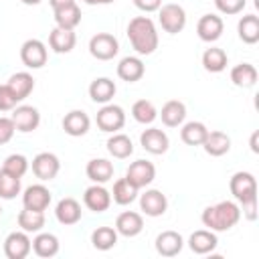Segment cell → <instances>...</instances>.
<instances>
[{
    "mask_svg": "<svg viewBox=\"0 0 259 259\" xmlns=\"http://www.w3.org/2000/svg\"><path fill=\"white\" fill-rule=\"evenodd\" d=\"M127 38L138 55H152L158 49V30L150 16H136L127 24Z\"/></svg>",
    "mask_w": 259,
    "mask_h": 259,
    "instance_id": "cell-1",
    "label": "cell"
},
{
    "mask_svg": "<svg viewBox=\"0 0 259 259\" xmlns=\"http://www.w3.org/2000/svg\"><path fill=\"white\" fill-rule=\"evenodd\" d=\"M200 221L206 229L214 233H223L233 229L241 221V206L233 200H221L217 204H210L202 210Z\"/></svg>",
    "mask_w": 259,
    "mask_h": 259,
    "instance_id": "cell-2",
    "label": "cell"
},
{
    "mask_svg": "<svg viewBox=\"0 0 259 259\" xmlns=\"http://www.w3.org/2000/svg\"><path fill=\"white\" fill-rule=\"evenodd\" d=\"M158 20H160V26L168 34H178L186 26V12L180 4H174V2L162 4L158 8Z\"/></svg>",
    "mask_w": 259,
    "mask_h": 259,
    "instance_id": "cell-3",
    "label": "cell"
},
{
    "mask_svg": "<svg viewBox=\"0 0 259 259\" xmlns=\"http://www.w3.org/2000/svg\"><path fill=\"white\" fill-rule=\"evenodd\" d=\"M95 121L101 132L115 134L125 125V111H123V107H119L115 103H103V107L95 115Z\"/></svg>",
    "mask_w": 259,
    "mask_h": 259,
    "instance_id": "cell-4",
    "label": "cell"
},
{
    "mask_svg": "<svg viewBox=\"0 0 259 259\" xmlns=\"http://www.w3.org/2000/svg\"><path fill=\"white\" fill-rule=\"evenodd\" d=\"M89 53L97 61H111L119 53V42L109 32H97L89 38Z\"/></svg>",
    "mask_w": 259,
    "mask_h": 259,
    "instance_id": "cell-5",
    "label": "cell"
},
{
    "mask_svg": "<svg viewBox=\"0 0 259 259\" xmlns=\"http://www.w3.org/2000/svg\"><path fill=\"white\" fill-rule=\"evenodd\" d=\"M229 188H231V194L235 196V200H239V202L257 198V182L251 172H243V170L235 172L229 180Z\"/></svg>",
    "mask_w": 259,
    "mask_h": 259,
    "instance_id": "cell-6",
    "label": "cell"
},
{
    "mask_svg": "<svg viewBox=\"0 0 259 259\" xmlns=\"http://www.w3.org/2000/svg\"><path fill=\"white\" fill-rule=\"evenodd\" d=\"M47 59H49V51H47V45L38 38H28L22 42L20 47V61L24 63V67L28 69H40L47 65Z\"/></svg>",
    "mask_w": 259,
    "mask_h": 259,
    "instance_id": "cell-7",
    "label": "cell"
},
{
    "mask_svg": "<svg viewBox=\"0 0 259 259\" xmlns=\"http://www.w3.org/2000/svg\"><path fill=\"white\" fill-rule=\"evenodd\" d=\"M30 166H32V174L38 180H42V182H49V180L57 178V174L61 170V162H59V158L53 152H40V154H36L32 158Z\"/></svg>",
    "mask_w": 259,
    "mask_h": 259,
    "instance_id": "cell-8",
    "label": "cell"
},
{
    "mask_svg": "<svg viewBox=\"0 0 259 259\" xmlns=\"http://www.w3.org/2000/svg\"><path fill=\"white\" fill-rule=\"evenodd\" d=\"M32 251V241L26 231H12L4 239V255L8 259H24Z\"/></svg>",
    "mask_w": 259,
    "mask_h": 259,
    "instance_id": "cell-9",
    "label": "cell"
},
{
    "mask_svg": "<svg viewBox=\"0 0 259 259\" xmlns=\"http://www.w3.org/2000/svg\"><path fill=\"white\" fill-rule=\"evenodd\" d=\"M125 178L140 190V188H146L148 184L154 182L156 178V166L148 160H136L130 164V168L125 170Z\"/></svg>",
    "mask_w": 259,
    "mask_h": 259,
    "instance_id": "cell-10",
    "label": "cell"
},
{
    "mask_svg": "<svg viewBox=\"0 0 259 259\" xmlns=\"http://www.w3.org/2000/svg\"><path fill=\"white\" fill-rule=\"evenodd\" d=\"M10 117L14 121L16 132H22V134L34 132L38 127V123H40V113L32 105H16L12 109V115Z\"/></svg>",
    "mask_w": 259,
    "mask_h": 259,
    "instance_id": "cell-11",
    "label": "cell"
},
{
    "mask_svg": "<svg viewBox=\"0 0 259 259\" xmlns=\"http://www.w3.org/2000/svg\"><path fill=\"white\" fill-rule=\"evenodd\" d=\"M51 200H53L51 190L45 184H32V186H28L22 192V206L28 208V210H40V212H45L49 208Z\"/></svg>",
    "mask_w": 259,
    "mask_h": 259,
    "instance_id": "cell-12",
    "label": "cell"
},
{
    "mask_svg": "<svg viewBox=\"0 0 259 259\" xmlns=\"http://www.w3.org/2000/svg\"><path fill=\"white\" fill-rule=\"evenodd\" d=\"M140 144H142V148L146 152H150L154 156L166 154L168 148H170V140H168L166 132L160 130V127H148V130H144L142 136H140Z\"/></svg>",
    "mask_w": 259,
    "mask_h": 259,
    "instance_id": "cell-13",
    "label": "cell"
},
{
    "mask_svg": "<svg viewBox=\"0 0 259 259\" xmlns=\"http://www.w3.org/2000/svg\"><path fill=\"white\" fill-rule=\"evenodd\" d=\"M168 208V198L162 190L150 188L144 194H140V210L146 217H162Z\"/></svg>",
    "mask_w": 259,
    "mask_h": 259,
    "instance_id": "cell-14",
    "label": "cell"
},
{
    "mask_svg": "<svg viewBox=\"0 0 259 259\" xmlns=\"http://www.w3.org/2000/svg\"><path fill=\"white\" fill-rule=\"evenodd\" d=\"M223 30H225V22L221 16L217 14H204L198 18L196 22V34L200 40L204 42H214L223 36Z\"/></svg>",
    "mask_w": 259,
    "mask_h": 259,
    "instance_id": "cell-15",
    "label": "cell"
},
{
    "mask_svg": "<svg viewBox=\"0 0 259 259\" xmlns=\"http://www.w3.org/2000/svg\"><path fill=\"white\" fill-rule=\"evenodd\" d=\"M83 202L93 212H105L111 206V192L103 184H95L93 182L89 188H85Z\"/></svg>",
    "mask_w": 259,
    "mask_h": 259,
    "instance_id": "cell-16",
    "label": "cell"
},
{
    "mask_svg": "<svg viewBox=\"0 0 259 259\" xmlns=\"http://www.w3.org/2000/svg\"><path fill=\"white\" fill-rule=\"evenodd\" d=\"M89 127H91V119L83 109H73V111L65 113V117H63V130H65V134H69L73 138L85 136L89 132Z\"/></svg>",
    "mask_w": 259,
    "mask_h": 259,
    "instance_id": "cell-17",
    "label": "cell"
},
{
    "mask_svg": "<svg viewBox=\"0 0 259 259\" xmlns=\"http://www.w3.org/2000/svg\"><path fill=\"white\" fill-rule=\"evenodd\" d=\"M154 245H156L158 255H162V257H176L182 251V247H184V239L176 231H162L156 237Z\"/></svg>",
    "mask_w": 259,
    "mask_h": 259,
    "instance_id": "cell-18",
    "label": "cell"
},
{
    "mask_svg": "<svg viewBox=\"0 0 259 259\" xmlns=\"http://www.w3.org/2000/svg\"><path fill=\"white\" fill-rule=\"evenodd\" d=\"M142 229H144V219L136 210H123L115 219V231L121 237H136L142 233Z\"/></svg>",
    "mask_w": 259,
    "mask_h": 259,
    "instance_id": "cell-19",
    "label": "cell"
},
{
    "mask_svg": "<svg viewBox=\"0 0 259 259\" xmlns=\"http://www.w3.org/2000/svg\"><path fill=\"white\" fill-rule=\"evenodd\" d=\"M217 245H219V239H217L214 231H210V229H198V231H194V233L190 235V239H188V247H190V251L196 253V255L212 253V251L217 249Z\"/></svg>",
    "mask_w": 259,
    "mask_h": 259,
    "instance_id": "cell-20",
    "label": "cell"
},
{
    "mask_svg": "<svg viewBox=\"0 0 259 259\" xmlns=\"http://www.w3.org/2000/svg\"><path fill=\"white\" fill-rule=\"evenodd\" d=\"M77 45V36H75V30H67V28H61V26H55L49 34V47L59 53V55H65V53H71Z\"/></svg>",
    "mask_w": 259,
    "mask_h": 259,
    "instance_id": "cell-21",
    "label": "cell"
},
{
    "mask_svg": "<svg viewBox=\"0 0 259 259\" xmlns=\"http://www.w3.org/2000/svg\"><path fill=\"white\" fill-rule=\"evenodd\" d=\"M81 212H83L81 204L75 198H71V196L61 198L57 202V206H55V217H57V221L61 225H75V223H79L81 221Z\"/></svg>",
    "mask_w": 259,
    "mask_h": 259,
    "instance_id": "cell-22",
    "label": "cell"
},
{
    "mask_svg": "<svg viewBox=\"0 0 259 259\" xmlns=\"http://www.w3.org/2000/svg\"><path fill=\"white\" fill-rule=\"evenodd\" d=\"M85 174L95 184H105L113 178V164L107 158H93L87 162Z\"/></svg>",
    "mask_w": 259,
    "mask_h": 259,
    "instance_id": "cell-23",
    "label": "cell"
},
{
    "mask_svg": "<svg viewBox=\"0 0 259 259\" xmlns=\"http://www.w3.org/2000/svg\"><path fill=\"white\" fill-rule=\"evenodd\" d=\"M144 73H146V67L140 57H123L117 65V77L127 83L140 81L144 77Z\"/></svg>",
    "mask_w": 259,
    "mask_h": 259,
    "instance_id": "cell-24",
    "label": "cell"
},
{
    "mask_svg": "<svg viewBox=\"0 0 259 259\" xmlns=\"http://www.w3.org/2000/svg\"><path fill=\"white\" fill-rule=\"evenodd\" d=\"M158 115L162 117V123L166 127H178L186 119V105L178 99H170L162 105V111Z\"/></svg>",
    "mask_w": 259,
    "mask_h": 259,
    "instance_id": "cell-25",
    "label": "cell"
},
{
    "mask_svg": "<svg viewBox=\"0 0 259 259\" xmlns=\"http://www.w3.org/2000/svg\"><path fill=\"white\" fill-rule=\"evenodd\" d=\"M202 148H204V152L208 156H214V158L225 156L231 150V138L225 132H219V130L210 132L208 130V134H206V138L202 142Z\"/></svg>",
    "mask_w": 259,
    "mask_h": 259,
    "instance_id": "cell-26",
    "label": "cell"
},
{
    "mask_svg": "<svg viewBox=\"0 0 259 259\" xmlns=\"http://www.w3.org/2000/svg\"><path fill=\"white\" fill-rule=\"evenodd\" d=\"M115 91H117V87L109 77H97L89 85V97L95 103H109L113 99Z\"/></svg>",
    "mask_w": 259,
    "mask_h": 259,
    "instance_id": "cell-27",
    "label": "cell"
},
{
    "mask_svg": "<svg viewBox=\"0 0 259 259\" xmlns=\"http://www.w3.org/2000/svg\"><path fill=\"white\" fill-rule=\"evenodd\" d=\"M59 247H61V243H59L57 235H53V233H40L38 231L36 237L32 239V251H34V255H38L42 259L55 257L59 253Z\"/></svg>",
    "mask_w": 259,
    "mask_h": 259,
    "instance_id": "cell-28",
    "label": "cell"
},
{
    "mask_svg": "<svg viewBox=\"0 0 259 259\" xmlns=\"http://www.w3.org/2000/svg\"><path fill=\"white\" fill-rule=\"evenodd\" d=\"M6 85H8V87L12 89V93L18 97V101H24V99L32 93V89H34V79H32L30 73L18 71V73H14V75L8 79Z\"/></svg>",
    "mask_w": 259,
    "mask_h": 259,
    "instance_id": "cell-29",
    "label": "cell"
},
{
    "mask_svg": "<svg viewBox=\"0 0 259 259\" xmlns=\"http://www.w3.org/2000/svg\"><path fill=\"white\" fill-rule=\"evenodd\" d=\"M138 192H140V190L123 176V178L115 180L113 190H111V200H113L115 204H119V206H125V204H132V202L138 198Z\"/></svg>",
    "mask_w": 259,
    "mask_h": 259,
    "instance_id": "cell-30",
    "label": "cell"
},
{
    "mask_svg": "<svg viewBox=\"0 0 259 259\" xmlns=\"http://www.w3.org/2000/svg\"><path fill=\"white\" fill-rule=\"evenodd\" d=\"M53 12H55V22L61 28L75 30L79 26V22H81V8L77 6V2L69 4V6H63V8H57Z\"/></svg>",
    "mask_w": 259,
    "mask_h": 259,
    "instance_id": "cell-31",
    "label": "cell"
},
{
    "mask_svg": "<svg viewBox=\"0 0 259 259\" xmlns=\"http://www.w3.org/2000/svg\"><path fill=\"white\" fill-rule=\"evenodd\" d=\"M237 32L245 45H255L259 40V16H255V14L241 16V20L237 24Z\"/></svg>",
    "mask_w": 259,
    "mask_h": 259,
    "instance_id": "cell-32",
    "label": "cell"
},
{
    "mask_svg": "<svg viewBox=\"0 0 259 259\" xmlns=\"http://www.w3.org/2000/svg\"><path fill=\"white\" fill-rule=\"evenodd\" d=\"M231 81L237 87H253L257 83V69L251 63H239L231 69Z\"/></svg>",
    "mask_w": 259,
    "mask_h": 259,
    "instance_id": "cell-33",
    "label": "cell"
},
{
    "mask_svg": "<svg viewBox=\"0 0 259 259\" xmlns=\"http://www.w3.org/2000/svg\"><path fill=\"white\" fill-rule=\"evenodd\" d=\"M229 65V57L223 49L219 47H210L202 53V67L208 71V73H221L225 71Z\"/></svg>",
    "mask_w": 259,
    "mask_h": 259,
    "instance_id": "cell-34",
    "label": "cell"
},
{
    "mask_svg": "<svg viewBox=\"0 0 259 259\" xmlns=\"http://www.w3.org/2000/svg\"><path fill=\"white\" fill-rule=\"evenodd\" d=\"M206 134H208V127L202 121H188L180 130V140L186 146H202Z\"/></svg>",
    "mask_w": 259,
    "mask_h": 259,
    "instance_id": "cell-35",
    "label": "cell"
},
{
    "mask_svg": "<svg viewBox=\"0 0 259 259\" xmlns=\"http://www.w3.org/2000/svg\"><path fill=\"white\" fill-rule=\"evenodd\" d=\"M107 152H109L113 158H117V160H125V158H130V156L134 154V144H132L130 136L115 132V134L107 140Z\"/></svg>",
    "mask_w": 259,
    "mask_h": 259,
    "instance_id": "cell-36",
    "label": "cell"
},
{
    "mask_svg": "<svg viewBox=\"0 0 259 259\" xmlns=\"http://www.w3.org/2000/svg\"><path fill=\"white\" fill-rule=\"evenodd\" d=\"M117 243V231L115 227H97L91 233V245L97 251H109Z\"/></svg>",
    "mask_w": 259,
    "mask_h": 259,
    "instance_id": "cell-37",
    "label": "cell"
},
{
    "mask_svg": "<svg viewBox=\"0 0 259 259\" xmlns=\"http://www.w3.org/2000/svg\"><path fill=\"white\" fill-rule=\"evenodd\" d=\"M18 227L26 233H38L42 231L45 227V212L40 210H28V208H22L18 212Z\"/></svg>",
    "mask_w": 259,
    "mask_h": 259,
    "instance_id": "cell-38",
    "label": "cell"
},
{
    "mask_svg": "<svg viewBox=\"0 0 259 259\" xmlns=\"http://www.w3.org/2000/svg\"><path fill=\"white\" fill-rule=\"evenodd\" d=\"M132 115L138 123L142 125H150L156 117H158V109L156 105L150 101V99H138L134 105H132Z\"/></svg>",
    "mask_w": 259,
    "mask_h": 259,
    "instance_id": "cell-39",
    "label": "cell"
},
{
    "mask_svg": "<svg viewBox=\"0 0 259 259\" xmlns=\"http://www.w3.org/2000/svg\"><path fill=\"white\" fill-rule=\"evenodd\" d=\"M16 194H20V178L0 168V198L12 200Z\"/></svg>",
    "mask_w": 259,
    "mask_h": 259,
    "instance_id": "cell-40",
    "label": "cell"
},
{
    "mask_svg": "<svg viewBox=\"0 0 259 259\" xmlns=\"http://www.w3.org/2000/svg\"><path fill=\"white\" fill-rule=\"evenodd\" d=\"M28 166H30V162H28L26 156H22V154H10V156H6L4 164H2V168H4L6 172H10V174H14V176H18V178H22V176L28 172Z\"/></svg>",
    "mask_w": 259,
    "mask_h": 259,
    "instance_id": "cell-41",
    "label": "cell"
},
{
    "mask_svg": "<svg viewBox=\"0 0 259 259\" xmlns=\"http://www.w3.org/2000/svg\"><path fill=\"white\" fill-rule=\"evenodd\" d=\"M18 97L12 93V89L4 83L0 85V111H12L16 105H18Z\"/></svg>",
    "mask_w": 259,
    "mask_h": 259,
    "instance_id": "cell-42",
    "label": "cell"
},
{
    "mask_svg": "<svg viewBox=\"0 0 259 259\" xmlns=\"http://www.w3.org/2000/svg\"><path fill=\"white\" fill-rule=\"evenodd\" d=\"M214 6L223 14H239L245 8V0H214Z\"/></svg>",
    "mask_w": 259,
    "mask_h": 259,
    "instance_id": "cell-43",
    "label": "cell"
},
{
    "mask_svg": "<svg viewBox=\"0 0 259 259\" xmlns=\"http://www.w3.org/2000/svg\"><path fill=\"white\" fill-rule=\"evenodd\" d=\"M14 132H16V127H14L12 117L0 115V146L8 144V142L12 140V136H14Z\"/></svg>",
    "mask_w": 259,
    "mask_h": 259,
    "instance_id": "cell-44",
    "label": "cell"
},
{
    "mask_svg": "<svg viewBox=\"0 0 259 259\" xmlns=\"http://www.w3.org/2000/svg\"><path fill=\"white\" fill-rule=\"evenodd\" d=\"M241 214L247 217L249 221H255L257 219V198L247 200V202H241Z\"/></svg>",
    "mask_w": 259,
    "mask_h": 259,
    "instance_id": "cell-45",
    "label": "cell"
},
{
    "mask_svg": "<svg viewBox=\"0 0 259 259\" xmlns=\"http://www.w3.org/2000/svg\"><path fill=\"white\" fill-rule=\"evenodd\" d=\"M134 4L142 12H156L162 6V0H134Z\"/></svg>",
    "mask_w": 259,
    "mask_h": 259,
    "instance_id": "cell-46",
    "label": "cell"
},
{
    "mask_svg": "<svg viewBox=\"0 0 259 259\" xmlns=\"http://www.w3.org/2000/svg\"><path fill=\"white\" fill-rule=\"evenodd\" d=\"M75 2H77V0H49V4H51L53 10L63 8V6H69V4H75Z\"/></svg>",
    "mask_w": 259,
    "mask_h": 259,
    "instance_id": "cell-47",
    "label": "cell"
},
{
    "mask_svg": "<svg viewBox=\"0 0 259 259\" xmlns=\"http://www.w3.org/2000/svg\"><path fill=\"white\" fill-rule=\"evenodd\" d=\"M83 2L89 4V6H105V4H111L115 0H83Z\"/></svg>",
    "mask_w": 259,
    "mask_h": 259,
    "instance_id": "cell-48",
    "label": "cell"
},
{
    "mask_svg": "<svg viewBox=\"0 0 259 259\" xmlns=\"http://www.w3.org/2000/svg\"><path fill=\"white\" fill-rule=\"evenodd\" d=\"M257 138H259V132H253V136H251V150L257 154L259 152V146H257Z\"/></svg>",
    "mask_w": 259,
    "mask_h": 259,
    "instance_id": "cell-49",
    "label": "cell"
},
{
    "mask_svg": "<svg viewBox=\"0 0 259 259\" xmlns=\"http://www.w3.org/2000/svg\"><path fill=\"white\" fill-rule=\"evenodd\" d=\"M22 4H26V6H36V4H40L42 0H20Z\"/></svg>",
    "mask_w": 259,
    "mask_h": 259,
    "instance_id": "cell-50",
    "label": "cell"
},
{
    "mask_svg": "<svg viewBox=\"0 0 259 259\" xmlns=\"http://www.w3.org/2000/svg\"><path fill=\"white\" fill-rule=\"evenodd\" d=\"M0 214H2V206H0Z\"/></svg>",
    "mask_w": 259,
    "mask_h": 259,
    "instance_id": "cell-51",
    "label": "cell"
}]
</instances>
